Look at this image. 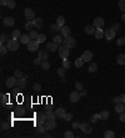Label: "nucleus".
Listing matches in <instances>:
<instances>
[{
  "label": "nucleus",
  "instance_id": "nucleus-37",
  "mask_svg": "<svg viewBox=\"0 0 125 138\" xmlns=\"http://www.w3.org/2000/svg\"><path fill=\"white\" fill-rule=\"evenodd\" d=\"M104 137L105 138H114L115 137V133H114L113 131H106L105 134H104Z\"/></svg>",
  "mask_w": 125,
  "mask_h": 138
},
{
  "label": "nucleus",
  "instance_id": "nucleus-8",
  "mask_svg": "<svg viewBox=\"0 0 125 138\" xmlns=\"http://www.w3.org/2000/svg\"><path fill=\"white\" fill-rule=\"evenodd\" d=\"M16 83H18V78H16L15 76H11V77H8V80H6L5 85H6V87L11 88V87H15Z\"/></svg>",
  "mask_w": 125,
  "mask_h": 138
},
{
  "label": "nucleus",
  "instance_id": "nucleus-11",
  "mask_svg": "<svg viewBox=\"0 0 125 138\" xmlns=\"http://www.w3.org/2000/svg\"><path fill=\"white\" fill-rule=\"evenodd\" d=\"M39 44L36 40H30V42L28 44V50L29 51H38L39 50Z\"/></svg>",
  "mask_w": 125,
  "mask_h": 138
},
{
  "label": "nucleus",
  "instance_id": "nucleus-35",
  "mask_svg": "<svg viewBox=\"0 0 125 138\" xmlns=\"http://www.w3.org/2000/svg\"><path fill=\"white\" fill-rule=\"evenodd\" d=\"M29 36L31 40H36L39 36V34H38V31L36 30H31V31H29Z\"/></svg>",
  "mask_w": 125,
  "mask_h": 138
},
{
  "label": "nucleus",
  "instance_id": "nucleus-32",
  "mask_svg": "<svg viewBox=\"0 0 125 138\" xmlns=\"http://www.w3.org/2000/svg\"><path fill=\"white\" fill-rule=\"evenodd\" d=\"M109 117H110L109 111H101L100 112V120H108Z\"/></svg>",
  "mask_w": 125,
  "mask_h": 138
},
{
  "label": "nucleus",
  "instance_id": "nucleus-55",
  "mask_svg": "<svg viewBox=\"0 0 125 138\" xmlns=\"http://www.w3.org/2000/svg\"><path fill=\"white\" fill-rule=\"evenodd\" d=\"M120 28H121V25H120V24H118V22L114 24V26H113V29H114L115 31H120Z\"/></svg>",
  "mask_w": 125,
  "mask_h": 138
},
{
  "label": "nucleus",
  "instance_id": "nucleus-52",
  "mask_svg": "<svg viewBox=\"0 0 125 138\" xmlns=\"http://www.w3.org/2000/svg\"><path fill=\"white\" fill-rule=\"evenodd\" d=\"M33 90H34V91H40V90H41V85H40V83H34V85H33Z\"/></svg>",
  "mask_w": 125,
  "mask_h": 138
},
{
  "label": "nucleus",
  "instance_id": "nucleus-51",
  "mask_svg": "<svg viewBox=\"0 0 125 138\" xmlns=\"http://www.w3.org/2000/svg\"><path fill=\"white\" fill-rule=\"evenodd\" d=\"M5 41H8V36L5 34H1V36H0V44H4Z\"/></svg>",
  "mask_w": 125,
  "mask_h": 138
},
{
  "label": "nucleus",
  "instance_id": "nucleus-30",
  "mask_svg": "<svg viewBox=\"0 0 125 138\" xmlns=\"http://www.w3.org/2000/svg\"><path fill=\"white\" fill-rule=\"evenodd\" d=\"M56 24H58L60 28L65 26V19H64V16H58V19H56Z\"/></svg>",
  "mask_w": 125,
  "mask_h": 138
},
{
  "label": "nucleus",
  "instance_id": "nucleus-61",
  "mask_svg": "<svg viewBox=\"0 0 125 138\" xmlns=\"http://www.w3.org/2000/svg\"><path fill=\"white\" fill-rule=\"evenodd\" d=\"M120 97H121V102H123V103H125V95H121Z\"/></svg>",
  "mask_w": 125,
  "mask_h": 138
},
{
  "label": "nucleus",
  "instance_id": "nucleus-17",
  "mask_svg": "<svg viewBox=\"0 0 125 138\" xmlns=\"http://www.w3.org/2000/svg\"><path fill=\"white\" fill-rule=\"evenodd\" d=\"M30 36L28 35V34H21V36L19 37V41H20V44H24V45H28L30 42Z\"/></svg>",
  "mask_w": 125,
  "mask_h": 138
},
{
  "label": "nucleus",
  "instance_id": "nucleus-15",
  "mask_svg": "<svg viewBox=\"0 0 125 138\" xmlns=\"http://www.w3.org/2000/svg\"><path fill=\"white\" fill-rule=\"evenodd\" d=\"M46 50H48L49 52H55L56 50H59L58 44H55L54 41H53V42H48V44H46Z\"/></svg>",
  "mask_w": 125,
  "mask_h": 138
},
{
  "label": "nucleus",
  "instance_id": "nucleus-60",
  "mask_svg": "<svg viewBox=\"0 0 125 138\" xmlns=\"http://www.w3.org/2000/svg\"><path fill=\"white\" fill-rule=\"evenodd\" d=\"M80 95H81V96H86L88 92L85 91V90H83V91H80Z\"/></svg>",
  "mask_w": 125,
  "mask_h": 138
},
{
  "label": "nucleus",
  "instance_id": "nucleus-2",
  "mask_svg": "<svg viewBox=\"0 0 125 138\" xmlns=\"http://www.w3.org/2000/svg\"><path fill=\"white\" fill-rule=\"evenodd\" d=\"M35 118H36V124H45V122L48 121V116L45 112H38Z\"/></svg>",
  "mask_w": 125,
  "mask_h": 138
},
{
  "label": "nucleus",
  "instance_id": "nucleus-18",
  "mask_svg": "<svg viewBox=\"0 0 125 138\" xmlns=\"http://www.w3.org/2000/svg\"><path fill=\"white\" fill-rule=\"evenodd\" d=\"M70 32H71V30H70L69 26H63V28L60 29V34H61L64 37L70 36Z\"/></svg>",
  "mask_w": 125,
  "mask_h": 138
},
{
  "label": "nucleus",
  "instance_id": "nucleus-63",
  "mask_svg": "<svg viewBox=\"0 0 125 138\" xmlns=\"http://www.w3.org/2000/svg\"><path fill=\"white\" fill-rule=\"evenodd\" d=\"M124 85H125V83H124Z\"/></svg>",
  "mask_w": 125,
  "mask_h": 138
},
{
  "label": "nucleus",
  "instance_id": "nucleus-56",
  "mask_svg": "<svg viewBox=\"0 0 125 138\" xmlns=\"http://www.w3.org/2000/svg\"><path fill=\"white\" fill-rule=\"evenodd\" d=\"M113 102H114V103H120V102H121V97H120V96H119V97H114V98H113Z\"/></svg>",
  "mask_w": 125,
  "mask_h": 138
},
{
  "label": "nucleus",
  "instance_id": "nucleus-36",
  "mask_svg": "<svg viewBox=\"0 0 125 138\" xmlns=\"http://www.w3.org/2000/svg\"><path fill=\"white\" fill-rule=\"evenodd\" d=\"M45 40H46V36H45L44 34H39L38 39H36V41H38L39 44H44V42H45Z\"/></svg>",
  "mask_w": 125,
  "mask_h": 138
},
{
  "label": "nucleus",
  "instance_id": "nucleus-26",
  "mask_svg": "<svg viewBox=\"0 0 125 138\" xmlns=\"http://www.w3.org/2000/svg\"><path fill=\"white\" fill-rule=\"evenodd\" d=\"M63 35L61 34H58V35H55L54 36V39H53V41L55 42V44H58V45H60V44H63V41H64V39H63Z\"/></svg>",
  "mask_w": 125,
  "mask_h": 138
},
{
  "label": "nucleus",
  "instance_id": "nucleus-62",
  "mask_svg": "<svg viewBox=\"0 0 125 138\" xmlns=\"http://www.w3.org/2000/svg\"><path fill=\"white\" fill-rule=\"evenodd\" d=\"M121 19L125 21V13H123V15H121Z\"/></svg>",
  "mask_w": 125,
  "mask_h": 138
},
{
  "label": "nucleus",
  "instance_id": "nucleus-41",
  "mask_svg": "<svg viewBox=\"0 0 125 138\" xmlns=\"http://www.w3.org/2000/svg\"><path fill=\"white\" fill-rule=\"evenodd\" d=\"M6 51H8V46H4V44H1V46H0V54L1 55H5Z\"/></svg>",
  "mask_w": 125,
  "mask_h": 138
},
{
  "label": "nucleus",
  "instance_id": "nucleus-25",
  "mask_svg": "<svg viewBox=\"0 0 125 138\" xmlns=\"http://www.w3.org/2000/svg\"><path fill=\"white\" fill-rule=\"evenodd\" d=\"M38 55L41 60H48V50H39Z\"/></svg>",
  "mask_w": 125,
  "mask_h": 138
},
{
  "label": "nucleus",
  "instance_id": "nucleus-1",
  "mask_svg": "<svg viewBox=\"0 0 125 138\" xmlns=\"http://www.w3.org/2000/svg\"><path fill=\"white\" fill-rule=\"evenodd\" d=\"M18 40H19V39L13 37L11 40L8 41V50H9V51H16V50H19L20 41H18Z\"/></svg>",
  "mask_w": 125,
  "mask_h": 138
},
{
  "label": "nucleus",
  "instance_id": "nucleus-24",
  "mask_svg": "<svg viewBox=\"0 0 125 138\" xmlns=\"http://www.w3.org/2000/svg\"><path fill=\"white\" fill-rule=\"evenodd\" d=\"M94 36L96 39H101V37L105 36V31L103 30V29H96L95 30V34H94Z\"/></svg>",
  "mask_w": 125,
  "mask_h": 138
},
{
  "label": "nucleus",
  "instance_id": "nucleus-7",
  "mask_svg": "<svg viewBox=\"0 0 125 138\" xmlns=\"http://www.w3.org/2000/svg\"><path fill=\"white\" fill-rule=\"evenodd\" d=\"M104 24H105V21H104V19L100 18V16H98V18L94 19V21H93V25L95 26L96 29H103L104 26Z\"/></svg>",
  "mask_w": 125,
  "mask_h": 138
},
{
  "label": "nucleus",
  "instance_id": "nucleus-14",
  "mask_svg": "<svg viewBox=\"0 0 125 138\" xmlns=\"http://www.w3.org/2000/svg\"><path fill=\"white\" fill-rule=\"evenodd\" d=\"M115 30L111 28V29H108V30H105V37L108 41H110V40H113L114 37H115Z\"/></svg>",
  "mask_w": 125,
  "mask_h": 138
},
{
  "label": "nucleus",
  "instance_id": "nucleus-34",
  "mask_svg": "<svg viewBox=\"0 0 125 138\" xmlns=\"http://www.w3.org/2000/svg\"><path fill=\"white\" fill-rule=\"evenodd\" d=\"M0 96H1V106H5V105L8 103L9 96H8V95H5V93H1Z\"/></svg>",
  "mask_w": 125,
  "mask_h": 138
},
{
  "label": "nucleus",
  "instance_id": "nucleus-3",
  "mask_svg": "<svg viewBox=\"0 0 125 138\" xmlns=\"http://www.w3.org/2000/svg\"><path fill=\"white\" fill-rule=\"evenodd\" d=\"M59 56L61 57V59H68L69 57V54H70V51H69V47L65 45H61L59 47Z\"/></svg>",
  "mask_w": 125,
  "mask_h": 138
},
{
  "label": "nucleus",
  "instance_id": "nucleus-28",
  "mask_svg": "<svg viewBox=\"0 0 125 138\" xmlns=\"http://www.w3.org/2000/svg\"><path fill=\"white\" fill-rule=\"evenodd\" d=\"M50 31H51V32H58V31H60V26H59L58 24H56V22H55V24H51V25H50Z\"/></svg>",
  "mask_w": 125,
  "mask_h": 138
},
{
  "label": "nucleus",
  "instance_id": "nucleus-27",
  "mask_svg": "<svg viewBox=\"0 0 125 138\" xmlns=\"http://www.w3.org/2000/svg\"><path fill=\"white\" fill-rule=\"evenodd\" d=\"M45 131H46V127H45V124H36V133L41 134V133H44Z\"/></svg>",
  "mask_w": 125,
  "mask_h": 138
},
{
  "label": "nucleus",
  "instance_id": "nucleus-9",
  "mask_svg": "<svg viewBox=\"0 0 125 138\" xmlns=\"http://www.w3.org/2000/svg\"><path fill=\"white\" fill-rule=\"evenodd\" d=\"M80 129H81V132L83 133H85V134H89V133H91L93 132V128H91V126L86 123V122H84V123H81L80 124Z\"/></svg>",
  "mask_w": 125,
  "mask_h": 138
},
{
  "label": "nucleus",
  "instance_id": "nucleus-59",
  "mask_svg": "<svg viewBox=\"0 0 125 138\" xmlns=\"http://www.w3.org/2000/svg\"><path fill=\"white\" fill-rule=\"evenodd\" d=\"M8 1H9V0H0L1 6H6V5H8Z\"/></svg>",
  "mask_w": 125,
  "mask_h": 138
},
{
  "label": "nucleus",
  "instance_id": "nucleus-13",
  "mask_svg": "<svg viewBox=\"0 0 125 138\" xmlns=\"http://www.w3.org/2000/svg\"><path fill=\"white\" fill-rule=\"evenodd\" d=\"M3 24L5 26H14L15 25V20L13 16H6V18L3 19Z\"/></svg>",
  "mask_w": 125,
  "mask_h": 138
},
{
  "label": "nucleus",
  "instance_id": "nucleus-38",
  "mask_svg": "<svg viewBox=\"0 0 125 138\" xmlns=\"http://www.w3.org/2000/svg\"><path fill=\"white\" fill-rule=\"evenodd\" d=\"M83 65H84V61H83V59H81V57L75 60V66H76V67L80 68V67H83Z\"/></svg>",
  "mask_w": 125,
  "mask_h": 138
},
{
  "label": "nucleus",
  "instance_id": "nucleus-12",
  "mask_svg": "<svg viewBox=\"0 0 125 138\" xmlns=\"http://www.w3.org/2000/svg\"><path fill=\"white\" fill-rule=\"evenodd\" d=\"M81 59H83V61L84 62H90L91 60H93V52L91 51H84L83 54H81Z\"/></svg>",
  "mask_w": 125,
  "mask_h": 138
},
{
  "label": "nucleus",
  "instance_id": "nucleus-50",
  "mask_svg": "<svg viewBox=\"0 0 125 138\" xmlns=\"http://www.w3.org/2000/svg\"><path fill=\"white\" fill-rule=\"evenodd\" d=\"M63 120L68 121V122H69V121H71V120H73V114H71V113H65V116H64V118H63Z\"/></svg>",
  "mask_w": 125,
  "mask_h": 138
},
{
  "label": "nucleus",
  "instance_id": "nucleus-49",
  "mask_svg": "<svg viewBox=\"0 0 125 138\" xmlns=\"http://www.w3.org/2000/svg\"><path fill=\"white\" fill-rule=\"evenodd\" d=\"M64 137L65 138H74V133H73L71 131H66L65 134H64Z\"/></svg>",
  "mask_w": 125,
  "mask_h": 138
},
{
  "label": "nucleus",
  "instance_id": "nucleus-10",
  "mask_svg": "<svg viewBox=\"0 0 125 138\" xmlns=\"http://www.w3.org/2000/svg\"><path fill=\"white\" fill-rule=\"evenodd\" d=\"M80 97H81V95H80V91H73L71 93H70V96H69V100L71 102H78L79 100H80Z\"/></svg>",
  "mask_w": 125,
  "mask_h": 138
},
{
  "label": "nucleus",
  "instance_id": "nucleus-43",
  "mask_svg": "<svg viewBox=\"0 0 125 138\" xmlns=\"http://www.w3.org/2000/svg\"><path fill=\"white\" fill-rule=\"evenodd\" d=\"M116 44H118V46L125 45V37H119V39L116 40Z\"/></svg>",
  "mask_w": 125,
  "mask_h": 138
},
{
  "label": "nucleus",
  "instance_id": "nucleus-39",
  "mask_svg": "<svg viewBox=\"0 0 125 138\" xmlns=\"http://www.w3.org/2000/svg\"><path fill=\"white\" fill-rule=\"evenodd\" d=\"M119 9L121 10L123 13H125V0H119Z\"/></svg>",
  "mask_w": 125,
  "mask_h": 138
},
{
  "label": "nucleus",
  "instance_id": "nucleus-16",
  "mask_svg": "<svg viewBox=\"0 0 125 138\" xmlns=\"http://www.w3.org/2000/svg\"><path fill=\"white\" fill-rule=\"evenodd\" d=\"M33 22H34V26L36 29H43L44 28V20L41 18H35L33 20Z\"/></svg>",
  "mask_w": 125,
  "mask_h": 138
},
{
  "label": "nucleus",
  "instance_id": "nucleus-23",
  "mask_svg": "<svg viewBox=\"0 0 125 138\" xmlns=\"http://www.w3.org/2000/svg\"><path fill=\"white\" fill-rule=\"evenodd\" d=\"M55 121L53 120H48L46 122H45V127H46V131H49V129H54L55 128Z\"/></svg>",
  "mask_w": 125,
  "mask_h": 138
},
{
  "label": "nucleus",
  "instance_id": "nucleus-22",
  "mask_svg": "<svg viewBox=\"0 0 125 138\" xmlns=\"http://www.w3.org/2000/svg\"><path fill=\"white\" fill-rule=\"evenodd\" d=\"M65 110L63 108V107H59L58 110H55V114H56V117L58 118H64V116H65Z\"/></svg>",
  "mask_w": 125,
  "mask_h": 138
},
{
  "label": "nucleus",
  "instance_id": "nucleus-40",
  "mask_svg": "<svg viewBox=\"0 0 125 138\" xmlns=\"http://www.w3.org/2000/svg\"><path fill=\"white\" fill-rule=\"evenodd\" d=\"M11 36L15 37V39H19L21 36V34H20L19 30H13V32H11Z\"/></svg>",
  "mask_w": 125,
  "mask_h": 138
},
{
  "label": "nucleus",
  "instance_id": "nucleus-44",
  "mask_svg": "<svg viewBox=\"0 0 125 138\" xmlns=\"http://www.w3.org/2000/svg\"><path fill=\"white\" fill-rule=\"evenodd\" d=\"M65 70H66V68H64V67L58 68V75L60 76V77H64V76H65Z\"/></svg>",
  "mask_w": 125,
  "mask_h": 138
},
{
  "label": "nucleus",
  "instance_id": "nucleus-53",
  "mask_svg": "<svg viewBox=\"0 0 125 138\" xmlns=\"http://www.w3.org/2000/svg\"><path fill=\"white\" fill-rule=\"evenodd\" d=\"M9 127H10V124H8L6 122H3V123H1V129H3V131H6Z\"/></svg>",
  "mask_w": 125,
  "mask_h": 138
},
{
  "label": "nucleus",
  "instance_id": "nucleus-31",
  "mask_svg": "<svg viewBox=\"0 0 125 138\" xmlns=\"http://www.w3.org/2000/svg\"><path fill=\"white\" fill-rule=\"evenodd\" d=\"M88 70H89V72H96V71H98V65H96L95 62H91V64L89 65Z\"/></svg>",
  "mask_w": 125,
  "mask_h": 138
},
{
  "label": "nucleus",
  "instance_id": "nucleus-21",
  "mask_svg": "<svg viewBox=\"0 0 125 138\" xmlns=\"http://www.w3.org/2000/svg\"><path fill=\"white\" fill-rule=\"evenodd\" d=\"M116 62H118V65L124 66L125 65V54H119V55L116 56Z\"/></svg>",
  "mask_w": 125,
  "mask_h": 138
},
{
  "label": "nucleus",
  "instance_id": "nucleus-46",
  "mask_svg": "<svg viewBox=\"0 0 125 138\" xmlns=\"http://www.w3.org/2000/svg\"><path fill=\"white\" fill-rule=\"evenodd\" d=\"M98 120H100V113H99V114H93V116H91V118H90V121H91L93 123L98 122Z\"/></svg>",
  "mask_w": 125,
  "mask_h": 138
},
{
  "label": "nucleus",
  "instance_id": "nucleus-4",
  "mask_svg": "<svg viewBox=\"0 0 125 138\" xmlns=\"http://www.w3.org/2000/svg\"><path fill=\"white\" fill-rule=\"evenodd\" d=\"M75 39L73 36H68V37H64V41H63V45L68 46L69 49H73V47H75Z\"/></svg>",
  "mask_w": 125,
  "mask_h": 138
},
{
  "label": "nucleus",
  "instance_id": "nucleus-5",
  "mask_svg": "<svg viewBox=\"0 0 125 138\" xmlns=\"http://www.w3.org/2000/svg\"><path fill=\"white\" fill-rule=\"evenodd\" d=\"M24 16H25L26 20H34L35 19V13L31 8H26L24 10Z\"/></svg>",
  "mask_w": 125,
  "mask_h": 138
},
{
  "label": "nucleus",
  "instance_id": "nucleus-42",
  "mask_svg": "<svg viewBox=\"0 0 125 138\" xmlns=\"http://www.w3.org/2000/svg\"><path fill=\"white\" fill-rule=\"evenodd\" d=\"M9 9H14L15 6H16V4H15V0H9L8 1V5H6Z\"/></svg>",
  "mask_w": 125,
  "mask_h": 138
},
{
  "label": "nucleus",
  "instance_id": "nucleus-19",
  "mask_svg": "<svg viewBox=\"0 0 125 138\" xmlns=\"http://www.w3.org/2000/svg\"><path fill=\"white\" fill-rule=\"evenodd\" d=\"M84 30H85V34H88V35H94L96 28L94 26V25H88V26H85Z\"/></svg>",
  "mask_w": 125,
  "mask_h": 138
},
{
  "label": "nucleus",
  "instance_id": "nucleus-58",
  "mask_svg": "<svg viewBox=\"0 0 125 138\" xmlns=\"http://www.w3.org/2000/svg\"><path fill=\"white\" fill-rule=\"evenodd\" d=\"M119 120L121 121V122H125V111L120 113V118H119Z\"/></svg>",
  "mask_w": 125,
  "mask_h": 138
},
{
  "label": "nucleus",
  "instance_id": "nucleus-33",
  "mask_svg": "<svg viewBox=\"0 0 125 138\" xmlns=\"http://www.w3.org/2000/svg\"><path fill=\"white\" fill-rule=\"evenodd\" d=\"M33 28H35L34 26V22H33V20H28V22L25 24V30H28V31H31Z\"/></svg>",
  "mask_w": 125,
  "mask_h": 138
},
{
  "label": "nucleus",
  "instance_id": "nucleus-20",
  "mask_svg": "<svg viewBox=\"0 0 125 138\" xmlns=\"http://www.w3.org/2000/svg\"><path fill=\"white\" fill-rule=\"evenodd\" d=\"M125 111V103L120 102V103H116L115 105V112L116 113H121Z\"/></svg>",
  "mask_w": 125,
  "mask_h": 138
},
{
  "label": "nucleus",
  "instance_id": "nucleus-48",
  "mask_svg": "<svg viewBox=\"0 0 125 138\" xmlns=\"http://www.w3.org/2000/svg\"><path fill=\"white\" fill-rule=\"evenodd\" d=\"M63 67H64V68H69V67H70V62H69V60H66V59H64V60H63Z\"/></svg>",
  "mask_w": 125,
  "mask_h": 138
},
{
  "label": "nucleus",
  "instance_id": "nucleus-29",
  "mask_svg": "<svg viewBox=\"0 0 125 138\" xmlns=\"http://www.w3.org/2000/svg\"><path fill=\"white\" fill-rule=\"evenodd\" d=\"M40 66H41L43 70H49V68H50V62H49L48 60H43L41 64H40Z\"/></svg>",
  "mask_w": 125,
  "mask_h": 138
},
{
  "label": "nucleus",
  "instance_id": "nucleus-57",
  "mask_svg": "<svg viewBox=\"0 0 125 138\" xmlns=\"http://www.w3.org/2000/svg\"><path fill=\"white\" fill-rule=\"evenodd\" d=\"M41 61H43V60H41L40 57H36V59L34 60V65H40L41 64Z\"/></svg>",
  "mask_w": 125,
  "mask_h": 138
},
{
  "label": "nucleus",
  "instance_id": "nucleus-47",
  "mask_svg": "<svg viewBox=\"0 0 125 138\" xmlns=\"http://www.w3.org/2000/svg\"><path fill=\"white\" fill-rule=\"evenodd\" d=\"M14 76H15L16 78H21L24 75H23V72H21L20 70H15V71H14Z\"/></svg>",
  "mask_w": 125,
  "mask_h": 138
},
{
  "label": "nucleus",
  "instance_id": "nucleus-45",
  "mask_svg": "<svg viewBox=\"0 0 125 138\" xmlns=\"http://www.w3.org/2000/svg\"><path fill=\"white\" fill-rule=\"evenodd\" d=\"M75 88H76L78 91H83V90H84V85H83V82L75 83Z\"/></svg>",
  "mask_w": 125,
  "mask_h": 138
},
{
  "label": "nucleus",
  "instance_id": "nucleus-6",
  "mask_svg": "<svg viewBox=\"0 0 125 138\" xmlns=\"http://www.w3.org/2000/svg\"><path fill=\"white\" fill-rule=\"evenodd\" d=\"M26 80H28V76H23L21 78H18L16 86H18L19 90H25V87H26Z\"/></svg>",
  "mask_w": 125,
  "mask_h": 138
},
{
  "label": "nucleus",
  "instance_id": "nucleus-54",
  "mask_svg": "<svg viewBox=\"0 0 125 138\" xmlns=\"http://www.w3.org/2000/svg\"><path fill=\"white\" fill-rule=\"evenodd\" d=\"M80 124H81V123H79V122H74V123L71 124V127H73V129H78V128H80Z\"/></svg>",
  "mask_w": 125,
  "mask_h": 138
}]
</instances>
